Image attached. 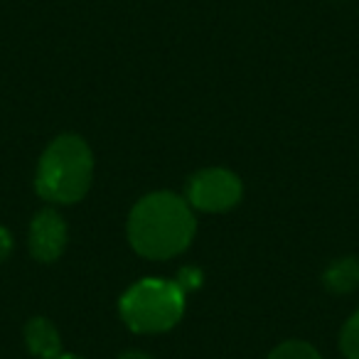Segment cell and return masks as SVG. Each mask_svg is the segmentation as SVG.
<instances>
[{
  "instance_id": "6da1fadb",
  "label": "cell",
  "mask_w": 359,
  "mask_h": 359,
  "mask_svg": "<svg viewBox=\"0 0 359 359\" xmlns=\"http://www.w3.org/2000/svg\"><path fill=\"white\" fill-rule=\"evenodd\" d=\"M128 241L150 261H168L192 244L197 231L195 210L185 197L158 190L140 197L128 215Z\"/></svg>"
},
{
  "instance_id": "7a4b0ae2",
  "label": "cell",
  "mask_w": 359,
  "mask_h": 359,
  "mask_svg": "<svg viewBox=\"0 0 359 359\" xmlns=\"http://www.w3.org/2000/svg\"><path fill=\"white\" fill-rule=\"evenodd\" d=\"M94 182V153L76 133H62L40 155L35 192L50 205L81 202Z\"/></svg>"
},
{
  "instance_id": "3957f363",
  "label": "cell",
  "mask_w": 359,
  "mask_h": 359,
  "mask_svg": "<svg viewBox=\"0 0 359 359\" xmlns=\"http://www.w3.org/2000/svg\"><path fill=\"white\" fill-rule=\"evenodd\" d=\"M118 313L133 332H168L185 315V290L175 280L143 278L121 295Z\"/></svg>"
},
{
  "instance_id": "277c9868",
  "label": "cell",
  "mask_w": 359,
  "mask_h": 359,
  "mask_svg": "<svg viewBox=\"0 0 359 359\" xmlns=\"http://www.w3.org/2000/svg\"><path fill=\"white\" fill-rule=\"evenodd\" d=\"M244 197V185L239 175L226 168H205L197 170L185 187V200L192 210L207 212V215H219L229 212Z\"/></svg>"
},
{
  "instance_id": "5b68a950",
  "label": "cell",
  "mask_w": 359,
  "mask_h": 359,
  "mask_svg": "<svg viewBox=\"0 0 359 359\" xmlns=\"http://www.w3.org/2000/svg\"><path fill=\"white\" fill-rule=\"evenodd\" d=\"M67 239H69V231H67L65 219H62V215L57 210L45 207V210H40L32 217L27 244H30V254L35 261H40V264L57 261L65 254Z\"/></svg>"
},
{
  "instance_id": "8992f818",
  "label": "cell",
  "mask_w": 359,
  "mask_h": 359,
  "mask_svg": "<svg viewBox=\"0 0 359 359\" xmlns=\"http://www.w3.org/2000/svg\"><path fill=\"white\" fill-rule=\"evenodd\" d=\"M25 344L37 359H55L62 354V337L55 323L42 315L25 325Z\"/></svg>"
},
{
  "instance_id": "52a82bcc",
  "label": "cell",
  "mask_w": 359,
  "mask_h": 359,
  "mask_svg": "<svg viewBox=\"0 0 359 359\" xmlns=\"http://www.w3.org/2000/svg\"><path fill=\"white\" fill-rule=\"evenodd\" d=\"M323 283L330 293L344 295L359 288V259L357 256H342L325 269Z\"/></svg>"
},
{
  "instance_id": "ba28073f",
  "label": "cell",
  "mask_w": 359,
  "mask_h": 359,
  "mask_svg": "<svg viewBox=\"0 0 359 359\" xmlns=\"http://www.w3.org/2000/svg\"><path fill=\"white\" fill-rule=\"evenodd\" d=\"M266 359H323V354L303 339H285V342L276 344Z\"/></svg>"
},
{
  "instance_id": "9c48e42d",
  "label": "cell",
  "mask_w": 359,
  "mask_h": 359,
  "mask_svg": "<svg viewBox=\"0 0 359 359\" xmlns=\"http://www.w3.org/2000/svg\"><path fill=\"white\" fill-rule=\"evenodd\" d=\"M339 349L347 359H359V310L349 315L339 332Z\"/></svg>"
},
{
  "instance_id": "30bf717a",
  "label": "cell",
  "mask_w": 359,
  "mask_h": 359,
  "mask_svg": "<svg viewBox=\"0 0 359 359\" xmlns=\"http://www.w3.org/2000/svg\"><path fill=\"white\" fill-rule=\"evenodd\" d=\"M175 283L180 285V288L185 290H195V288H200V283H202V271L200 269H195V266H185V269L180 271L177 273V280Z\"/></svg>"
},
{
  "instance_id": "8fae6325",
  "label": "cell",
  "mask_w": 359,
  "mask_h": 359,
  "mask_svg": "<svg viewBox=\"0 0 359 359\" xmlns=\"http://www.w3.org/2000/svg\"><path fill=\"white\" fill-rule=\"evenodd\" d=\"M13 254V234L6 229V226H0V264Z\"/></svg>"
},
{
  "instance_id": "7c38bea8",
  "label": "cell",
  "mask_w": 359,
  "mask_h": 359,
  "mask_svg": "<svg viewBox=\"0 0 359 359\" xmlns=\"http://www.w3.org/2000/svg\"><path fill=\"white\" fill-rule=\"evenodd\" d=\"M118 359H153L150 354H145V352H138V349H130V352H123Z\"/></svg>"
},
{
  "instance_id": "4fadbf2b",
  "label": "cell",
  "mask_w": 359,
  "mask_h": 359,
  "mask_svg": "<svg viewBox=\"0 0 359 359\" xmlns=\"http://www.w3.org/2000/svg\"><path fill=\"white\" fill-rule=\"evenodd\" d=\"M55 359H84V357H79V354H65V352H62L60 357H55Z\"/></svg>"
}]
</instances>
